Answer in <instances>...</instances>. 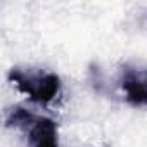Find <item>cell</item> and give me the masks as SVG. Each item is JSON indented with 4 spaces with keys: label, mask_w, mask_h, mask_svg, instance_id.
I'll use <instances>...</instances> for the list:
<instances>
[{
    "label": "cell",
    "mask_w": 147,
    "mask_h": 147,
    "mask_svg": "<svg viewBox=\"0 0 147 147\" xmlns=\"http://www.w3.org/2000/svg\"><path fill=\"white\" fill-rule=\"evenodd\" d=\"M9 82L38 104H49L61 90V80L55 73L40 69L12 67L9 71Z\"/></svg>",
    "instance_id": "cell-2"
},
{
    "label": "cell",
    "mask_w": 147,
    "mask_h": 147,
    "mask_svg": "<svg viewBox=\"0 0 147 147\" xmlns=\"http://www.w3.org/2000/svg\"><path fill=\"white\" fill-rule=\"evenodd\" d=\"M119 87L130 106H147V69L125 66L119 76Z\"/></svg>",
    "instance_id": "cell-3"
},
{
    "label": "cell",
    "mask_w": 147,
    "mask_h": 147,
    "mask_svg": "<svg viewBox=\"0 0 147 147\" xmlns=\"http://www.w3.org/2000/svg\"><path fill=\"white\" fill-rule=\"evenodd\" d=\"M5 125L24 131L28 147H59L57 125L50 118L36 116L21 106H14L5 114Z\"/></svg>",
    "instance_id": "cell-1"
}]
</instances>
